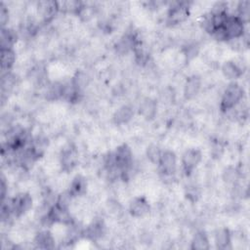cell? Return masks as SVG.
<instances>
[{
  "mask_svg": "<svg viewBox=\"0 0 250 250\" xmlns=\"http://www.w3.org/2000/svg\"><path fill=\"white\" fill-rule=\"evenodd\" d=\"M244 98V90L237 82H230L224 90L220 108L223 112H227L230 110L234 106H236Z\"/></svg>",
  "mask_w": 250,
  "mask_h": 250,
  "instance_id": "6da1fadb",
  "label": "cell"
},
{
  "mask_svg": "<svg viewBox=\"0 0 250 250\" xmlns=\"http://www.w3.org/2000/svg\"><path fill=\"white\" fill-rule=\"evenodd\" d=\"M190 13V4L186 1L172 2L166 15V22L169 25H178L185 22Z\"/></svg>",
  "mask_w": 250,
  "mask_h": 250,
  "instance_id": "7a4b0ae2",
  "label": "cell"
},
{
  "mask_svg": "<svg viewBox=\"0 0 250 250\" xmlns=\"http://www.w3.org/2000/svg\"><path fill=\"white\" fill-rule=\"evenodd\" d=\"M160 176L164 178H173L177 171V156L173 150H162L157 163Z\"/></svg>",
  "mask_w": 250,
  "mask_h": 250,
  "instance_id": "3957f363",
  "label": "cell"
},
{
  "mask_svg": "<svg viewBox=\"0 0 250 250\" xmlns=\"http://www.w3.org/2000/svg\"><path fill=\"white\" fill-rule=\"evenodd\" d=\"M223 27L227 33L228 41L242 37L246 32V23L235 15L229 14Z\"/></svg>",
  "mask_w": 250,
  "mask_h": 250,
  "instance_id": "277c9868",
  "label": "cell"
},
{
  "mask_svg": "<svg viewBox=\"0 0 250 250\" xmlns=\"http://www.w3.org/2000/svg\"><path fill=\"white\" fill-rule=\"evenodd\" d=\"M14 217H21L32 207V197L27 192H20L9 200Z\"/></svg>",
  "mask_w": 250,
  "mask_h": 250,
  "instance_id": "5b68a950",
  "label": "cell"
},
{
  "mask_svg": "<svg viewBox=\"0 0 250 250\" xmlns=\"http://www.w3.org/2000/svg\"><path fill=\"white\" fill-rule=\"evenodd\" d=\"M202 160V153L198 148H188L182 154V168L187 176H189Z\"/></svg>",
  "mask_w": 250,
  "mask_h": 250,
  "instance_id": "8992f818",
  "label": "cell"
},
{
  "mask_svg": "<svg viewBox=\"0 0 250 250\" xmlns=\"http://www.w3.org/2000/svg\"><path fill=\"white\" fill-rule=\"evenodd\" d=\"M36 11L44 23L51 22L58 13H60L58 2L51 0L38 1L36 3Z\"/></svg>",
  "mask_w": 250,
  "mask_h": 250,
  "instance_id": "52a82bcc",
  "label": "cell"
},
{
  "mask_svg": "<svg viewBox=\"0 0 250 250\" xmlns=\"http://www.w3.org/2000/svg\"><path fill=\"white\" fill-rule=\"evenodd\" d=\"M141 41L139 36L134 31H127L124 33L119 40L115 43L114 49L118 55H127L129 52H133L136 45Z\"/></svg>",
  "mask_w": 250,
  "mask_h": 250,
  "instance_id": "ba28073f",
  "label": "cell"
},
{
  "mask_svg": "<svg viewBox=\"0 0 250 250\" xmlns=\"http://www.w3.org/2000/svg\"><path fill=\"white\" fill-rule=\"evenodd\" d=\"M78 162V151L76 147L68 144L66 145L60 153V164L62 167V170L64 172L71 171Z\"/></svg>",
  "mask_w": 250,
  "mask_h": 250,
  "instance_id": "9c48e42d",
  "label": "cell"
},
{
  "mask_svg": "<svg viewBox=\"0 0 250 250\" xmlns=\"http://www.w3.org/2000/svg\"><path fill=\"white\" fill-rule=\"evenodd\" d=\"M150 211L148 201L144 196L134 197L129 204V213L134 218H143Z\"/></svg>",
  "mask_w": 250,
  "mask_h": 250,
  "instance_id": "30bf717a",
  "label": "cell"
},
{
  "mask_svg": "<svg viewBox=\"0 0 250 250\" xmlns=\"http://www.w3.org/2000/svg\"><path fill=\"white\" fill-rule=\"evenodd\" d=\"M106 227L103 220H95L91 224L87 226V228L83 230V234L86 238L92 241L100 240L105 234Z\"/></svg>",
  "mask_w": 250,
  "mask_h": 250,
  "instance_id": "8fae6325",
  "label": "cell"
},
{
  "mask_svg": "<svg viewBox=\"0 0 250 250\" xmlns=\"http://www.w3.org/2000/svg\"><path fill=\"white\" fill-rule=\"evenodd\" d=\"M138 112L146 120L153 119L157 112L156 101L150 97L144 98L139 104Z\"/></svg>",
  "mask_w": 250,
  "mask_h": 250,
  "instance_id": "7c38bea8",
  "label": "cell"
},
{
  "mask_svg": "<svg viewBox=\"0 0 250 250\" xmlns=\"http://www.w3.org/2000/svg\"><path fill=\"white\" fill-rule=\"evenodd\" d=\"M202 86L201 78L198 75H190L184 84V96L187 100L194 99L200 92Z\"/></svg>",
  "mask_w": 250,
  "mask_h": 250,
  "instance_id": "4fadbf2b",
  "label": "cell"
},
{
  "mask_svg": "<svg viewBox=\"0 0 250 250\" xmlns=\"http://www.w3.org/2000/svg\"><path fill=\"white\" fill-rule=\"evenodd\" d=\"M221 72L228 80H236L243 74V68L234 61H226L221 67Z\"/></svg>",
  "mask_w": 250,
  "mask_h": 250,
  "instance_id": "5bb4252c",
  "label": "cell"
},
{
  "mask_svg": "<svg viewBox=\"0 0 250 250\" xmlns=\"http://www.w3.org/2000/svg\"><path fill=\"white\" fill-rule=\"evenodd\" d=\"M87 188H88V184H87L86 178L83 177L82 175H76L70 181L67 190L74 198H76L84 195L87 191Z\"/></svg>",
  "mask_w": 250,
  "mask_h": 250,
  "instance_id": "9a60e30c",
  "label": "cell"
},
{
  "mask_svg": "<svg viewBox=\"0 0 250 250\" xmlns=\"http://www.w3.org/2000/svg\"><path fill=\"white\" fill-rule=\"evenodd\" d=\"M134 108L130 104H123L112 115V120L116 125H124L132 120Z\"/></svg>",
  "mask_w": 250,
  "mask_h": 250,
  "instance_id": "2e32d148",
  "label": "cell"
},
{
  "mask_svg": "<svg viewBox=\"0 0 250 250\" xmlns=\"http://www.w3.org/2000/svg\"><path fill=\"white\" fill-rule=\"evenodd\" d=\"M34 244L43 249H51L55 247V237L50 230L43 229L36 233L34 237Z\"/></svg>",
  "mask_w": 250,
  "mask_h": 250,
  "instance_id": "e0dca14e",
  "label": "cell"
},
{
  "mask_svg": "<svg viewBox=\"0 0 250 250\" xmlns=\"http://www.w3.org/2000/svg\"><path fill=\"white\" fill-rule=\"evenodd\" d=\"M215 243L220 249H228L231 244V233L229 229H218L215 233Z\"/></svg>",
  "mask_w": 250,
  "mask_h": 250,
  "instance_id": "ac0fdd59",
  "label": "cell"
},
{
  "mask_svg": "<svg viewBox=\"0 0 250 250\" xmlns=\"http://www.w3.org/2000/svg\"><path fill=\"white\" fill-rule=\"evenodd\" d=\"M0 40H1V49H7V48L14 49V45L18 40V34L12 28L3 27L1 29Z\"/></svg>",
  "mask_w": 250,
  "mask_h": 250,
  "instance_id": "d6986e66",
  "label": "cell"
},
{
  "mask_svg": "<svg viewBox=\"0 0 250 250\" xmlns=\"http://www.w3.org/2000/svg\"><path fill=\"white\" fill-rule=\"evenodd\" d=\"M16 62V52L14 49H1V69L8 72L12 69Z\"/></svg>",
  "mask_w": 250,
  "mask_h": 250,
  "instance_id": "ffe728a7",
  "label": "cell"
},
{
  "mask_svg": "<svg viewBox=\"0 0 250 250\" xmlns=\"http://www.w3.org/2000/svg\"><path fill=\"white\" fill-rule=\"evenodd\" d=\"M240 178H241V172L239 169H237L234 166L229 165L223 170L222 179L228 185L233 186V185L237 184L239 182Z\"/></svg>",
  "mask_w": 250,
  "mask_h": 250,
  "instance_id": "44dd1931",
  "label": "cell"
},
{
  "mask_svg": "<svg viewBox=\"0 0 250 250\" xmlns=\"http://www.w3.org/2000/svg\"><path fill=\"white\" fill-rule=\"evenodd\" d=\"M190 248L193 250H206L210 248L207 234L204 231H197L191 238Z\"/></svg>",
  "mask_w": 250,
  "mask_h": 250,
  "instance_id": "7402d4cb",
  "label": "cell"
},
{
  "mask_svg": "<svg viewBox=\"0 0 250 250\" xmlns=\"http://www.w3.org/2000/svg\"><path fill=\"white\" fill-rule=\"evenodd\" d=\"M234 15L247 24L249 21V18H250V2L249 1L237 2L235 5Z\"/></svg>",
  "mask_w": 250,
  "mask_h": 250,
  "instance_id": "603a6c76",
  "label": "cell"
},
{
  "mask_svg": "<svg viewBox=\"0 0 250 250\" xmlns=\"http://www.w3.org/2000/svg\"><path fill=\"white\" fill-rule=\"evenodd\" d=\"M161 153H162V150L160 149V147L154 144L149 145L146 150V155L147 159L153 164L158 163Z\"/></svg>",
  "mask_w": 250,
  "mask_h": 250,
  "instance_id": "cb8c5ba5",
  "label": "cell"
},
{
  "mask_svg": "<svg viewBox=\"0 0 250 250\" xmlns=\"http://www.w3.org/2000/svg\"><path fill=\"white\" fill-rule=\"evenodd\" d=\"M186 195L188 196V198L190 201H192V202L197 201V199L200 196V190H199L198 186L195 185V184L188 185L186 188Z\"/></svg>",
  "mask_w": 250,
  "mask_h": 250,
  "instance_id": "d4e9b609",
  "label": "cell"
},
{
  "mask_svg": "<svg viewBox=\"0 0 250 250\" xmlns=\"http://www.w3.org/2000/svg\"><path fill=\"white\" fill-rule=\"evenodd\" d=\"M9 18H10V13H9L8 7L4 3H1L0 4V21H1L2 28L7 25L9 21Z\"/></svg>",
  "mask_w": 250,
  "mask_h": 250,
  "instance_id": "484cf974",
  "label": "cell"
}]
</instances>
